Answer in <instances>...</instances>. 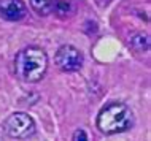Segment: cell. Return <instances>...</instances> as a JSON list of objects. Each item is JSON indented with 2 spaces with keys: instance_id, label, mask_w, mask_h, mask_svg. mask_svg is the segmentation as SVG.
Segmentation results:
<instances>
[{
  "instance_id": "cell-9",
  "label": "cell",
  "mask_w": 151,
  "mask_h": 141,
  "mask_svg": "<svg viewBox=\"0 0 151 141\" xmlns=\"http://www.w3.org/2000/svg\"><path fill=\"white\" fill-rule=\"evenodd\" d=\"M72 141H88V135H86V132L81 130V128L75 130V133H73Z\"/></svg>"
},
{
  "instance_id": "cell-2",
  "label": "cell",
  "mask_w": 151,
  "mask_h": 141,
  "mask_svg": "<svg viewBox=\"0 0 151 141\" xmlns=\"http://www.w3.org/2000/svg\"><path fill=\"white\" fill-rule=\"evenodd\" d=\"M134 125V114L126 103H108L97 116V127L105 135H116Z\"/></svg>"
},
{
  "instance_id": "cell-3",
  "label": "cell",
  "mask_w": 151,
  "mask_h": 141,
  "mask_svg": "<svg viewBox=\"0 0 151 141\" xmlns=\"http://www.w3.org/2000/svg\"><path fill=\"white\" fill-rule=\"evenodd\" d=\"M3 130L11 138L27 140L35 133V122L26 113H13L5 119Z\"/></svg>"
},
{
  "instance_id": "cell-5",
  "label": "cell",
  "mask_w": 151,
  "mask_h": 141,
  "mask_svg": "<svg viewBox=\"0 0 151 141\" xmlns=\"http://www.w3.org/2000/svg\"><path fill=\"white\" fill-rule=\"evenodd\" d=\"M0 16L6 21H21L26 16V5L22 0H0Z\"/></svg>"
},
{
  "instance_id": "cell-7",
  "label": "cell",
  "mask_w": 151,
  "mask_h": 141,
  "mask_svg": "<svg viewBox=\"0 0 151 141\" xmlns=\"http://www.w3.org/2000/svg\"><path fill=\"white\" fill-rule=\"evenodd\" d=\"M32 10L40 16H48L50 13H52V5H54V0H29Z\"/></svg>"
},
{
  "instance_id": "cell-8",
  "label": "cell",
  "mask_w": 151,
  "mask_h": 141,
  "mask_svg": "<svg viewBox=\"0 0 151 141\" xmlns=\"http://www.w3.org/2000/svg\"><path fill=\"white\" fill-rule=\"evenodd\" d=\"M52 11L56 14H59L60 18H65V16L72 14L73 6L70 0H54V5H52Z\"/></svg>"
},
{
  "instance_id": "cell-6",
  "label": "cell",
  "mask_w": 151,
  "mask_h": 141,
  "mask_svg": "<svg viewBox=\"0 0 151 141\" xmlns=\"http://www.w3.org/2000/svg\"><path fill=\"white\" fill-rule=\"evenodd\" d=\"M129 45L137 52H146L150 49V35L145 32H135V33L130 35Z\"/></svg>"
},
{
  "instance_id": "cell-4",
  "label": "cell",
  "mask_w": 151,
  "mask_h": 141,
  "mask_svg": "<svg viewBox=\"0 0 151 141\" xmlns=\"http://www.w3.org/2000/svg\"><path fill=\"white\" fill-rule=\"evenodd\" d=\"M83 62V52L72 45H62L56 52V63L64 71H78Z\"/></svg>"
},
{
  "instance_id": "cell-1",
  "label": "cell",
  "mask_w": 151,
  "mask_h": 141,
  "mask_svg": "<svg viewBox=\"0 0 151 141\" xmlns=\"http://www.w3.org/2000/svg\"><path fill=\"white\" fill-rule=\"evenodd\" d=\"M48 70V56L42 48L29 46L14 57V73L26 83H38Z\"/></svg>"
}]
</instances>
